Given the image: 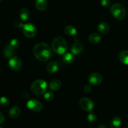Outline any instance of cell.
Listing matches in <instances>:
<instances>
[{"mask_svg": "<svg viewBox=\"0 0 128 128\" xmlns=\"http://www.w3.org/2000/svg\"><path fill=\"white\" fill-rule=\"evenodd\" d=\"M1 1H2V0H0V2H1Z\"/></svg>", "mask_w": 128, "mask_h": 128, "instance_id": "cell-33", "label": "cell"}, {"mask_svg": "<svg viewBox=\"0 0 128 128\" xmlns=\"http://www.w3.org/2000/svg\"><path fill=\"white\" fill-rule=\"evenodd\" d=\"M48 84L42 80H38L34 81L31 86V90L36 94H42L47 91Z\"/></svg>", "mask_w": 128, "mask_h": 128, "instance_id": "cell-3", "label": "cell"}, {"mask_svg": "<svg viewBox=\"0 0 128 128\" xmlns=\"http://www.w3.org/2000/svg\"><path fill=\"white\" fill-rule=\"evenodd\" d=\"M88 81L92 85H98L102 81V76L98 72L91 73L88 77Z\"/></svg>", "mask_w": 128, "mask_h": 128, "instance_id": "cell-9", "label": "cell"}, {"mask_svg": "<svg viewBox=\"0 0 128 128\" xmlns=\"http://www.w3.org/2000/svg\"><path fill=\"white\" fill-rule=\"evenodd\" d=\"M121 119L118 116H115L111 120L110 123V128H120L121 125Z\"/></svg>", "mask_w": 128, "mask_h": 128, "instance_id": "cell-16", "label": "cell"}, {"mask_svg": "<svg viewBox=\"0 0 128 128\" xmlns=\"http://www.w3.org/2000/svg\"><path fill=\"white\" fill-rule=\"evenodd\" d=\"M35 6L39 11H44L48 7L47 0H36Z\"/></svg>", "mask_w": 128, "mask_h": 128, "instance_id": "cell-14", "label": "cell"}, {"mask_svg": "<svg viewBox=\"0 0 128 128\" xmlns=\"http://www.w3.org/2000/svg\"><path fill=\"white\" fill-rule=\"evenodd\" d=\"M119 60L122 63L128 65V50L121 51L119 54Z\"/></svg>", "mask_w": 128, "mask_h": 128, "instance_id": "cell-18", "label": "cell"}, {"mask_svg": "<svg viewBox=\"0 0 128 128\" xmlns=\"http://www.w3.org/2000/svg\"><path fill=\"white\" fill-rule=\"evenodd\" d=\"M79 105L82 110L85 111H91L94 107L93 101L87 98H82L79 101Z\"/></svg>", "mask_w": 128, "mask_h": 128, "instance_id": "cell-6", "label": "cell"}, {"mask_svg": "<svg viewBox=\"0 0 128 128\" xmlns=\"http://www.w3.org/2000/svg\"><path fill=\"white\" fill-rule=\"evenodd\" d=\"M63 60L65 63L72 64L74 61V54L72 52H66L63 56Z\"/></svg>", "mask_w": 128, "mask_h": 128, "instance_id": "cell-19", "label": "cell"}, {"mask_svg": "<svg viewBox=\"0 0 128 128\" xmlns=\"http://www.w3.org/2000/svg\"><path fill=\"white\" fill-rule=\"evenodd\" d=\"M52 49L56 53L62 54L65 53L68 49V44L66 40L62 37H58L52 42Z\"/></svg>", "mask_w": 128, "mask_h": 128, "instance_id": "cell-2", "label": "cell"}, {"mask_svg": "<svg viewBox=\"0 0 128 128\" xmlns=\"http://www.w3.org/2000/svg\"><path fill=\"white\" fill-rule=\"evenodd\" d=\"M19 16L22 21H27L30 17V12L26 8H22L20 10Z\"/></svg>", "mask_w": 128, "mask_h": 128, "instance_id": "cell-13", "label": "cell"}, {"mask_svg": "<svg viewBox=\"0 0 128 128\" xmlns=\"http://www.w3.org/2000/svg\"><path fill=\"white\" fill-rule=\"evenodd\" d=\"M13 25L16 28H22V27H23V24H22V23L21 22V21H19V20H16V21H15L14 22H13Z\"/></svg>", "mask_w": 128, "mask_h": 128, "instance_id": "cell-28", "label": "cell"}, {"mask_svg": "<svg viewBox=\"0 0 128 128\" xmlns=\"http://www.w3.org/2000/svg\"><path fill=\"white\" fill-rule=\"evenodd\" d=\"M98 30L100 33L102 34H106L110 31V26L106 22H101L98 26Z\"/></svg>", "mask_w": 128, "mask_h": 128, "instance_id": "cell-15", "label": "cell"}, {"mask_svg": "<svg viewBox=\"0 0 128 128\" xmlns=\"http://www.w3.org/2000/svg\"><path fill=\"white\" fill-rule=\"evenodd\" d=\"M61 86V82L59 80L54 79L50 82V88L52 91H56L60 89Z\"/></svg>", "mask_w": 128, "mask_h": 128, "instance_id": "cell-17", "label": "cell"}, {"mask_svg": "<svg viewBox=\"0 0 128 128\" xmlns=\"http://www.w3.org/2000/svg\"><path fill=\"white\" fill-rule=\"evenodd\" d=\"M97 128H108L105 124H101L98 125Z\"/></svg>", "mask_w": 128, "mask_h": 128, "instance_id": "cell-31", "label": "cell"}, {"mask_svg": "<svg viewBox=\"0 0 128 128\" xmlns=\"http://www.w3.org/2000/svg\"><path fill=\"white\" fill-rule=\"evenodd\" d=\"M0 128H4L3 127H2V126H0Z\"/></svg>", "mask_w": 128, "mask_h": 128, "instance_id": "cell-32", "label": "cell"}, {"mask_svg": "<svg viewBox=\"0 0 128 128\" xmlns=\"http://www.w3.org/2000/svg\"><path fill=\"white\" fill-rule=\"evenodd\" d=\"M27 107L31 111L33 112H40L43 108L42 103L36 100H31L28 101Z\"/></svg>", "mask_w": 128, "mask_h": 128, "instance_id": "cell-7", "label": "cell"}, {"mask_svg": "<svg viewBox=\"0 0 128 128\" xmlns=\"http://www.w3.org/2000/svg\"><path fill=\"white\" fill-rule=\"evenodd\" d=\"M22 32L24 35L27 38H33L36 36L37 33V29L34 24L29 22L23 25Z\"/></svg>", "mask_w": 128, "mask_h": 128, "instance_id": "cell-5", "label": "cell"}, {"mask_svg": "<svg viewBox=\"0 0 128 128\" xmlns=\"http://www.w3.org/2000/svg\"><path fill=\"white\" fill-rule=\"evenodd\" d=\"M20 44V41H19L18 39L14 38V39H12V40L10 41V44H9V46H10L11 48H12V49H14V50H16V49H17L19 47Z\"/></svg>", "mask_w": 128, "mask_h": 128, "instance_id": "cell-23", "label": "cell"}, {"mask_svg": "<svg viewBox=\"0 0 128 128\" xmlns=\"http://www.w3.org/2000/svg\"><path fill=\"white\" fill-rule=\"evenodd\" d=\"M87 119L89 122H91V123H93V122H96V120H97V116H96V114L94 113V112H90L88 115Z\"/></svg>", "mask_w": 128, "mask_h": 128, "instance_id": "cell-25", "label": "cell"}, {"mask_svg": "<svg viewBox=\"0 0 128 128\" xmlns=\"http://www.w3.org/2000/svg\"><path fill=\"white\" fill-rule=\"evenodd\" d=\"M64 32L66 35L68 36H75L77 34V30L74 26L68 25L65 27Z\"/></svg>", "mask_w": 128, "mask_h": 128, "instance_id": "cell-20", "label": "cell"}, {"mask_svg": "<svg viewBox=\"0 0 128 128\" xmlns=\"http://www.w3.org/2000/svg\"><path fill=\"white\" fill-rule=\"evenodd\" d=\"M14 50L12 49V48L10 47L9 45H8L4 50V56L6 58H11L13 56L14 54Z\"/></svg>", "mask_w": 128, "mask_h": 128, "instance_id": "cell-22", "label": "cell"}, {"mask_svg": "<svg viewBox=\"0 0 128 128\" xmlns=\"http://www.w3.org/2000/svg\"><path fill=\"white\" fill-rule=\"evenodd\" d=\"M101 40V36L98 33H92L89 36V41L91 43L96 44Z\"/></svg>", "mask_w": 128, "mask_h": 128, "instance_id": "cell-21", "label": "cell"}, {"mask_svg": "<svg viewBox=\"0 0 128 128\" xmlns=\"http://www.w3.org/2000/svg\"><path fill=\"white\" fill-rule=\"evenodd\" d=\"M101 5L103 7L105 8H109L111 5V0H101Z\"/></svg>", "mask_w": 128, "mask_h": 128, "instance_id": "cell-27", "label": "cell"}, {"mask_svg": "<svg viewBox=\"0 0 128 128\" xmlns=\"http://www.w3.org/2000/svg\"><path fill=\"white\" fill-rule=\"evenodd\" d=\"M128 128V127H126V128Z\"/></svg>", "mask_w": 128, "mask_h": 128, "instance_id": "cell-34", "label": "cell"}, {"mask_svg": "<svg viewBox=\"0 0 128 128\" xmlns=\"http://www.w3.org/2000/svg\"><path fill=\"white\" fill-rule=\"evenodd\" d=\"M83 50V46L80 42H75L73 44L71 49V52L74 55H78L81 53Z\"/></svg>", "mask_w": 128, "mask_h": 128, "instance_id": "cell-11", "label": "cell"}, {"mask_svg": "<svg viewBox=\"0 0 128 128\" xmlns=\"http://www.w3.org/2000/svg\"><path fill=\"white\" fill-rule=\"evenodd\" d=\"M33 54L41 61H46L51 57L52 50L48 44L46 42H39L36 44L32 50Z\"/></svg>", "mask_w": 128, "mask_h": 128, "instance_id": "cell-1", "label": "cell"}, {"mask_svg": "<svg viewBox=\"0 0 128 128\" xmlns=\"http://www.w3.org/2000/svg\"><path fill=\"white\" fill-rule=\"evenodd\" d=\"M91 90V84H87L86 85H85V86L84 87V91L85 92H90Z\"/></svg>", "mask_w": 128, "mask_h": 128, "instance_id": "cell-29", "label": "cell"}, {"mask_svg": "<svg viewBox=\"0 0 128 128\" xmlns=\"http://www.w3.org/2000/svg\"><path fill=\"white\" fill-rule=\"evenodd\" d=\"M4 120H5V118H4V114L2 113H1V112H0V124H2V122L4 121Z\"/></svg>", "mask_w": 128, "mask_h": 128, "instance_id": "cell-30", "label": "cell"}, {"mask_svg": "<svg viewBox=\"0 0 128 128\" xmlns=\"http://www.w3.org/2000/svg\"><path fill=\"white\" fill-rule=\"evenodd\" d=\"M9 66L12 71H18L20 70L22 66V61L20 58L17 56H12L9 60Z\"/></svg>", "mask_w": 128, "mask_h": 128, "instance_id": "cell-8", "label": "cell"}, {"mask_svg": "<svg viewBox=\"0 0 128 128\" xmlns=\"http://www.w3.org/2000/svg\"><path fill=\"white\" fill-rule=\"evenodd\" d=\"M44 98L46 101H51L53 100L54 98V94L52 92H46L44 93Z\"/></svg>", "mask_w": 128, "mask_h": 128, "instance_id": "cell-26", "label": "cell"}, {"mask_svg": "<svg viewBox=\"0 0 128 128\" xmlns=\"http://www.w3.org/2000/svg\"><path fill=\"white\" fill-rule=\"evenodd\" d=\"M59 65L56 61H51L46 66V70L50 74L56 72L58 70Z\"/></svg>", "mask_w": 128, "mask_h": 128, "instance_id": "cell-10", "label": "cell"}, {"mask_svg": "<svg viewBox=\"0 0 128 128\" xmlns=\"http://www.w3.org/2000/svg\"><path fill=\"white\" fill-rule=\"evenodd\" d=\"M0 104L3 107H8L10 105V101L6 97L2 96L0 98Z\"/></svg>", "mask_w": 128, "mask_h": 128, "instance_id": "cell-24", "label": "cell"}, {"mask_svg": "<svg viewBox=\"0 0 128 128\" xmlns=\"http://www.w3.org/2000/svg\"><path fill=\"white\" fill-rule=\"evenodd\" d=\"M21 113V110L18 106H13L9 111V115L12 119H16L20 116Z\"/></svg>", "mask_w": 128, "mask_h": 128, "instance_id": "cell-12", "label": "cell"}, {"mask_svg": "<svg viewBox=\"0 0 128 128\" xmlns=\"http://www.w3.org/2000/svg\"><path fill=\"white\" fill-rule=\"evenodd\" d=\"M111 12L114 18L118 20H122L126 16L124 6L120 3H116L111 8Z\"/></svg>", "mask_w": 128, "mask_h": 128, "instance_id": "cell-4", "label": "cell"}]
</instances>
